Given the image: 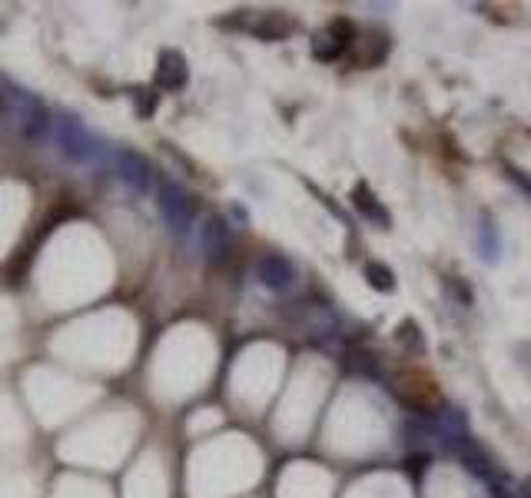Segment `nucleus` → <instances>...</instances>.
Returning a JSON list of instances; mask_svg holds the SVG:
<instances>
[{
    "instance_id": "obj_4",
    "label": "nucleus",
    "mask_w": 531,
    "mask_h": 498,
    "mask_svg": "<svg viewBox=\"0 0 531 498\" xmlns=\"http://www.w3.org/2000/svg\"><path fill=\"white\" fill-rule=\"evenodd\" d=\"M196 246H200V253L216 263V259L226 256V246H229V233L226 226L216 220V216H206V220L196 226Z\"/></svg>"
},
{
    "instance_id": "obj_3",
    "label": "nucleus",
    "mask_w": 531,
    "mask_h": 498,
    "mask_svg": "<svg viewBox=\"0 0 531 498\" xmlns=\"http://www.w3.org/2000/svg\"><path fill=\"white\" fill-rule=\"evenodd\" d=\"M256 273H259V279H263V286H269L273 293H286V289L296 283V266L279 253H266L263 259H259Z\"/></svg>"
},
{
    "instance_id": "obj_6",
    "label": "nucleus",
    "mask_w": 531,
    "mask_h": 498,
    "mask_svg": "<svg viewBox=\"0 0 531 498\" xmlns=\"http://www.w3.org/2000/svg\"><path fill=\"white\" fill-rule=\"evenodd\" d=\"M113 170H117L133 190H147L150 186V166L143 163L137 153H123V150L113 153Z\"/></svg>"
},
{
    "instance_id": "obj_7",
    "label": "nucleus",
    "mask_w": 531,
    "mask_h": 498,
    "mask_svg": "<svg viewBox=\"0 0 531 498\" xmlns=\"http://www.w3.org/2000/svg\"><path fill=\"white\" fill-rule=\"evenodd\" d=\"M352 206L366 216L369 223H376V226H382V230H389V213L382 210V203L379 200H372V193H369V186L366 183H359L356 190H352Z\"/></svg>"
},
{
    "instance_id": "obj_11",
    "label": "nucleus",
    "mask_w": 531,
    "mask_h": 498,
    "mask_svg": "<svg viewBox=\"0 0 531 498\" xmlns=\"http://www.w3.org/2000/svg\"><path fill=\"white\" fill-rule=\"evenodd\" d=\"M512 180H515L518 186H525V190L531 193V180H528V176H525L522 170H512Z\"/></svg>"
},
{
    "instance_id": "obj_8",
    "label": "nucleus",
    "mask_w": 531,
    "mask_h": 498,
    "mask_svg": "<svg viewBox=\"0 0 531 498\" xmlns=\"http://www.w3.org/2000/svg\"><path fill=\"white\" fill-rule=\"evenodd\" d=\"M156 83L166 90H176L186 83V64L183 57L176 54V50H166V54L160 57V70H156Z\"/></svg>"
},
{
    "instance_id": "obj_5",
    "label": "nucleus",
    "mask_w": 531,
    "mask_h": 498,
    "mask_svg": "<svg viewBox=\"0 0 531 498\" xmlns=\"http://www.w3.org/2000/svg\"><path fill=\"white\" fill-rule=\"evenodd\" d=\"M455 455H458V459H462L475 475H482V479H488V482L495 479V465H492V459H488L485 449L472 439V435H462V439L455 442Z\"/></svg>"
},
{
    "instance_id": "obj_10",
    "label": "nucleus",
    "mask_w": 531,
    "mask_h": 498,
    "mask_svg": "<svg viewBox=\"0 0 531 498\" xmlns=\"http://www.w3.org/2000/svg\"><path fill=\"white\" fill-rule=\"evenodd\" d=\"M366 279H369L372 289H379V293H392V289H395L392 269L382 266V263H369V266H366Z\"/></svg>"
},
{
    "instance_id": "obj_1",
    "label": "nucleus",
    "mask_w": 531,
    "mask_h": 498,
    "mask_svg": "<svg viewBox=\"0 0 531 498\" xmlns=\"http://www.w3.org/2000/svg\"><path fill=\"white\" fill-rule=\"evenodd\" d=\"M352 47V24L336 17L312 37V57L316 60H339Z\"/></svg>"
},
{
    "instance_id": "obj_12",
    "label": "nucleus",
    "mask_w": 531,
    "mask_h": 498,
    "mask_svg": "<svg viewBox=\"0 0 531 498\" xmlns=\"http://www.w3.org/2000/svg\"><path fill=\"white\" fill-rule=\"evenodd\" d=\"M522 492H525V495H515V498H531V479L522 485Z\"/></svg>"
},
{
    "instance_id": "obj_9",
    "label": "nucleus",
    "mask_w": 531,
    "mask_h": 498,
    "mask_svg": "<svg viewBox=\"0 0 531 498\" xmlns=\"http://www.w3.org/2000/svg\"><path fill=\"white\" fill-rule=\"evenodd\" d=\"M478 256L488 263H498V256H502V236H498V226L492 220L478 223Z\"/></svg>"
},
{
    "instance_id": "obj_2",
    "label": "nucleus",
    "mask_w": 531,
    "mask_h": 498,
    "mask_svg": "<svg viewBox=\"0 0 531 498\" xmlns=\"http://www.w3.org/2000/svg\"><path fill=\"white\" fill-rule=\"evenodd\" d=\"M160 210H163V220L170 223V230H176V233H183L186 226L193 223V200L180 183H163Z\"/></svg>"
}]
</instances>
